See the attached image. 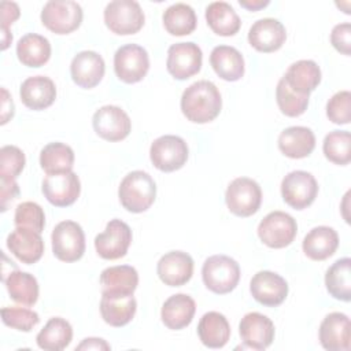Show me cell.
<instances>
[{
  "instance_id": "obj_17",
  "label": "cell",
  "mask_w": 351,
  "mask_h": 351,
  "mask_svg": "<svg viewBox=\"0 0 351 351\" xmlns=\"http://www.w3.org/2000/svg\"><path fill=\"white\" fill-rule=\"evenodd\" d=\"M137 310V302L133 293L101 292L100 314L106 324L121 328L129 324Z\"/></svg>"
},
{
  "instance_id": "obj_15",
  "label": "cell",
  "mask_w": 351,
  "mask_h": 351,
  "mask_svg": "<svg viewBox=\"0 0 351 351\" xmlns=\"http://www.w3.org/2000/svg\"><path fill=\"white\" fill-rule=\"evenodd\" d=\"M41 189L51 204L55 207H67L78 199L81 182L74 171L47 174Z\"/></svg>"
},
{
  "instance_id": "obj_30",
  "label": "cell",
  "mask_w": 351,
  "mask_h": 351,
  "mask_svg": "<svg viewBox=\"0 0 351 351\" xmlns=\"http://www.w3.org/2000/svg\"><path fill=\"white\" fill-rule=\"evenodd\" d=\"M200 341L208 348H222L230 339V325L218 311L206 313L197 325Z\"/></svg>"
},
{
  "instance_id": "obj_29",
  "label": "cell",
  "mask_w": 351,
  "mask_h": 351,
  "mask_svg": "<svg viewBox=\"0 0 351 351\" xmlns=\"http://www.w3.org/2000/svg\"><path fill=\"white\" fill-rule=\"evenodd\" d=\"M282 78L295 92L310 95L321 82V69L314 60L303 59L292 63Z\"/></svg>"
},
{
  "instance_id": "obj_32",
  "label": "cell",
  "mask_w": 351,
  "mask_h": 351,
  "mask_svg": "<svg viewBox=\"0 0 351 351\" xmlns=\"http://www.w3.org/2000/svg\"><path fill=\"white\" fill-rule=\"evenodd\" d=\"M206 21L210 29L222 37L234 36L241 26V21L234 8L225 1H214L206 8Z\"/></svg>"
},
{
  "instance_id": "obj_16",
  "label": "cell",
  "mask_w": 351,
  "mask_h": 351,
  "mask_svg": "<svg viewBox=\"0 0 351 351\" xmlns=\"http://www.w3.org/2000/svg\"><path fill=\"white\" fill-rule=\"evenodd\" d=\"M252 298L267 307L280 306L288 295V284L280 274L269 270L258 271L250 282Z\"/></svg>"
},
{
  "instance_id": "obj_47",
  "label": "cell",
  "mask_w": 351,
  "mask_h": 351,
  "mask_svg": "<svg viewBox=\"0 0 351 351\" xmlns=\"http://www.w3.org/2000/svg\"><path fill=\"white\" fill-rule=\"evenodd\" d=\"M19 195V186L15 181V178L8 177H0V203H1V211H5L8 208V204L16 199Z\"/></svg>"
},
{
  "instance_id": "obj_37",
  "label": "cell",
  "mask_w": 351,
  "mask_h": 351,
  "mask_svg": "<svg viewBox=\"0 0 351 351\" xmlns=\"http://www.w3.org/2000/svg\"><path fill=\"white\" fill-rule=\"evenodd\" d=\"M40 166L47 174L71 171L74 151L64 143H49L40 152Z\"/></svg>"
},
{
  "instance_id": "obj_9",
  "label": "cell",
  "mask_w": 351,
  "mask_h": 351,
  "mask_svg": "<svg viewBox=\"0 0 351 351\" xmlns=\"http://www.w3.org/2000/svg\"><path fill=\"white\" fill-rule=\"evenodd\" d=\"M298 223L284 211L269 213L258 225V236L270 248L288 247L296 237Z\"/></svg>"
},
{
  "instance_id": "obj_3",
  "label": "cell",
  "mask_w": 351,
  "mask_h": 351,
  "mask_svg": "<svg viewBox=\"0 0 351 351\" xmlns=\"http://www.w3.org/2000/svg\"><path fill=\"white\" fill-rule=\"evenodd\" d=\"M202 278L207 289L225 295L232 292L240 281V266L228 255H213L202 267Z\"/></svg>"
},
{
  "instance_id": "obj_18",
  "label": "cell",
  "mask_w": 351,
  "mask_h": 351,
  "mask_svg": "<svg viewBox=\"0 0 351 351\" xmlns=\"http://www.w3.org/2000/svg\"><path fill=\"white\" fill-rule=\"evenodd\" d=\"M239 333L247 348L265 350L274 340V324L269 317L252 311L241 318Z\"/></svg>"
},
{
  "instance_id": "obj_24",
  "label": "cell",
  "mask_w": 351,
  "mask_h": 351,
  "mask_svg": "<svg viewBox=\"0 0 351 351\" xmlns=\"http://www.w3.org/2000/svg\"><path fill=\"white\" fill-rule=\"evenodd\" d=\"M19 96L27 108L40 111L52 106L56 99V86L45 75H33L22 82Z\"/></svg>"
},
{
  "instance_id": "obj_36",
  "label": "cell",
  "mask_w": 351,
  "mask_h": 351,
  "mask_svg": "<svg viewBox=\"0 0 351 351\" xmlns=\"http://www.w3.org/2000/svg\"><path fill=\"white\" fill-rule=\"evenodd\" d=\"M325 285L330 296L337 300L350 302L351 299V259H337L325 274Z\"/></svg>"
},
{
  "instance_id": "obj_49",
  "label": "cell",
  "mask_w": 351,
  "mask_h": 351,
  "mask_svg": "<svg viewBox=\"0 0 351 351\" xmlns=\"http://www.w3.org/2000/svg\"><path fill=\"white\" fill-rule=\"evenodd\" d=\"M75 350H111V346L103 340V339H99V337H88V339H84L77 347Z\"/></svg>"
},
{
  "instance_id": "obj_42",
  "label": "cell",
  "mask_w": 351,
  "mask_h": 351,
  "mask_svg": "<svg viewBox=\"0 0 351 351\" xmlns=\"http://www.w3.org/2000/svg\"><path fill=\"white\" fill-rule=\"evenodd\" d=\"M1 319L4 325L21 332H30L40 322L38 314L25 307H3Z\"/></svg>"
},
{
  "instance_id": "obj_21",
  "label": "cell",
  "mask_w": 351,
  "mask_h": 351,
  "mask_svg": "<svg viewBox=\"0 0 351 351\" xmlns=\"http://www.w3.org/2000/svg\"><path fill=\"white\" fill-rule=\"evenodd\" d=\"M287 40L284 25L274 18L258 19L248 30V43L259 52L278 51Z\"/></svg>"
},
{
  "instance_id": "obj_23",
  "label": "cell",
  "mask_w": 351,
  "mask_h": 351,
  "mask_svg": "<svg viewBox=\"0 0 351 351\" xmlns=\"http://www.w3.org/2000/svg\"><path fill=\"white\" fill-rule=\"evenodd\" d=\"M7 248L22 263L33 265L44 254V240L38 232L16 226L7 237Z\"/></svg>"
},
{
  "instance_id": "obj_13",
  "label": "cell",
  "mask_w": 351,
  "mask_h": 351,
  "mask_svg": "<svg viewBox=\"0 0 351 351\" xmlns=\"http://www.w3.org/2000/svg\"><path fill=\"white\" fill-rule=\"evenodd\" d=\"M203 53L197 44L177 43L167 49L166 67L176 80H188L202 69Z\"/></svg>"
},
{
  "instance_id": "obj_1",
  "label": "cell",
  "mask_w": 351,
  "mask_h": 351,
  "mask_svg": "<svg viewBox=\"0 0 351 351\" xmlns=\"http://www.w3.org/2000/svg\"><path fill=\"white\" fill-rule=\"evenodd\" d=\"M222 108V99L214 82L202 80L191 84L181 96V111L193 123L214 121Z\"/></svg>"
},
{
  "instance_id": "obj_50",
  "label": "cell",
  "mask_w": 351,
  "mask_h": 351,
  "mask_svg": "<svg viewBox=\"0 0 351 351\" xmlns=\"http://www.w3.org/2000/svg\"><path fill=\"white\" fill-rule=\"evenodd\" d=\"M269 0H240L239 4L250 11H258L261 8H265L266 5H269Z\"/></svg>"
},
{
  "instance_id": "obj_27",
  "label": "cell",
  "mask_w": 351,
  "mask_h": 351,
  "mask_svg": "<svg viewBox=\"0 0 351 351\" xmlns=\"http://www.w3.org/2000/svg\"><path fill=\"white\" fill-rule=\"evenodd\" d=\"M303 252L313 261H325L339 247V234L333 228L315 226L303 239Z\"/></svg>"
},
{
  "instance_id": "obj_5",
  "label": "cell",
  "mask_w": 351,
  "mask_h": 351,
  "mask_svg": "<svg viewBox=\"0 0 351 351\" xmlns=\"http://www.w3.org/2000/svg\"><path fill=\"white\" fill-rule=\"evenodd\" d=\"M225 202L232 214L241 218L251 217L261 207L262 189L255 180L239 177L228 185Z\"/></svg>"
},
{
  "instance_id": "obj_45",
  "label": "cell",
  "mask_w": 351,
  "mask_h": 351,
  "mask_svg": "<svg viewBox=\"0 0 351 351\" xmlns=\"http://www.w3.org/2000/svg\"><path fill=\"white\" fill-rule=\"evenodd\" d=\"M1 49H7L12 41V34L10 33V26L19 18L21 11L14 1H1Z\"/></svg>"
},
{
  "instance_id": "obj_48",
  "label": "cell",
  "mask_w": 351,
  "mask_h": 351,
  "mask_svg": "<svg viewBox=\"0 0 351 351\" xmlns=\"http://www.w3.org/2000/svg\"><path fill=\"white\" fill-rule=\"evenodd\" d=\"M15 112V106L12 101V97L10 96L8 90L5 88H1V125H5Z\"/></svg>"
},
{
  "instance_id": "obj_6",
  "label": "cell",
  "mask_w": 351,
  "mask_h": 351,
  "mask_svg": "<svg viewBox=\"0 0 351 351\" xmlns=\"http://www.w3.org/2000/svg\"><path fill=\"white\" fill-rule=\"evenodd\" d=\"M82 8L73 0H51L41 11L43 25L55 34H69L82 22Z\"/></svg>"
},
{
  "instance_id": "obj_25",
  "label": "cell",
  "mask_w": 351,
  "mask_h": 351,
  "mask_svg": "<svg viewBox=\"0 0 351 351\" xmlns=\"http://www.w3.org/2000/svg\"><path fill=\"white\" fill-rule=\"evenodd\" d=\"M195 300L186 293L171 295L162 306L160 318L165 326L171 330H180L186 328L195 315Z\"/></svg>"
},
{
  "instance_id": "obj_35",
  "label": "cell",
  "mask_w": 351,
  "mask_h": 351,
  "mask_svg": "<svg viewBox=\"0 0 351 351\" xmlns=\"http://www.w3.org/2000/svg\"><path fill=\"white\" fill-rule=\"evenodd\" d=\"M100 285L101 292L133 293L138 285V273L129 265L110 266L101 271Z\"/></svg>"
},
{
  "instance_id": "obj_7",
  "label": "cell",
  "mask_w": 351,
  "mask_h": 351,
  "mask_svg": "<svg viewBox=\"0 0 351 351\" xmlns=\"http://www.w3.org/2000/svg\"><path fill=\"white\" fill-rule=\"evenodd\" d=\"M188 154L185 140L173 134L158 137L149 147V159L152 165L165 173L181 169L188 160Z\"/></svg>"
},
{
  "instance_id": "obj_26",
  "label": "cell",
  "mask_w": 351,
  "mask_h": 351,
  "mask_svg": "<svg viewBox=\"0 0 351 351\" xmlns=\"http://www.w3.org/2000/svg\"><path fill=\"white\" fill-rule=\"evenodd\" d=\"M278 148L291 159H302L308 156L315 148V136L306 126H291L280 133Z\"/></svg>"
},
{
  "instance_id": "obj_33",
  "label": "cell",
  "mask_w": 351,
  "mask_h": 351,
  "mask_svg": "<svg viewBox=\"0 0 351 351\" xmlns=\"http://www.w3.org/2000/svg\"><path fill=\"white\" fill-rule=\"evenodd\" d=\"M3 281L14 302L22 306H33L37 302L38 282L33 274L15 269L14 271H10Z\"/></svg>"
},
{
  "instance_id": "obj_19",
  "label": "cell",
  "mask_w": 351,
  "mask_h": 351,
  "mask_svg": "<svg viewBox=\"0 0 351 351\" xmlns=\"http://www.w3.org/2000/svg\"><path fill=\"white\" fill-rule=\"evenodd\" d=\"M319 343L328 351H348L351 346L350 318L344 313L328 314L319 325Z\"/></svg>"
},
{
  "instance_id": "obj_34",
  "label": "cell",
  "mask_w": 351,
  "mask_h": 351,
  "mask_svg": "<svg viewBox=\"0 0 351 351\" xmlns=\"http://www.w3.org/2000/svg\"><path fill=\"white\" fill-rule=\"evenodd\" d=\"M73 340V328L64 318L53 317L38 332L36 341L41 350L62 351Z\"/></svg>"
},
{
  "instance_id": "obj_39",
  "label": "cell",
  "mask_w": 351,
  "mask_h": 351,
  "mask_svg": "<svg viewBox=\"0 0 351 351\" xmlns=\"http://www.w3.org/2000/svg\"><path fill=\"white\" fill-rule=\"evenodd\" d=\"M325 158L335 165H348L351 160V134L347 130H333L324 138Z\"/></svg>"
},
{
  "instance_id": "obj_44",
  "label": "cell",
  "mask_w": 351,
  "mask_h": 351,
  "mask_svg": "<svg viewBox=\"0 0 351 351\" xmlns=\"http://www.w3.org/2000/svg\"><path fill=\"white\" fill-rule=\"evenodd\" d=\"M326 117L336 125H347L351 119V93L340 90L326 104Z\"/></svg>"
},
{
  "instance_id": "obj_12",
  "label": "cell",
  "mask_w": 351,
  "mask_h": 351,
  "mask_svg": "<svg viewBox=\"0 0 351 351\" xmlns=\"http://www.w3.org/2000/svg\"><path fill=\"white\" fill-rule=\"evenodd\" d=\"M132 243V230L121 219H111L104 232L95 237V248L100 258L115 261L123 258Z\"/></svg>"
},
{
  "instance_id": "obj_10",
  "label": "cell",
  "mask_w": 351,
  "mask_h": 351,
  "mask_svg": "<svg viewBox=\"0 0 351 351\" xmlns=\"http://www.w3.org/2000/svg\"><path fill=\"white\" fill-rule=\"evenodd\" d=\"M318 184L314 176L304 170H293L281 181V195L284 202L295 208H307L315 200Z\"/></svg>"
},
{
  "instance_id": "obj_46",
  "label": "cell",
  "mask_w": 351,
  "mask_h": 351,
  "mask_svg": "<svg viewBox=\"0 0 351 351\" xmlns=\"http://www.w3.org/2000/svg\"><path fill=\"white\" fill-rule=\"evenodd\" d=\"M330 43L336 51L348 56L351 53V25L348 22L336 25L330 33Z\"/></svg>"
},
{
  "instance_id": "obj_38",
  "label": "cell",
  "mask_w": 351,
  "mask_h": 351,
  "mask_svg": "<svg viewBox=\"0 0 351 351\" xmlns=\"http://www.w3.org/2000/svg\"><path fill=\"white\" fill-rule=\"evenodd\" d=\"M163 26L171 36H188L197 25L193 8L185 3H176L163 12Z\"/></svg>"
},
{
  "instance_id": "obj_8",
  "label": "cell",
  "mask_w": 351,
  "mask_h": 351,
  "mask_svg": "<svg viewBox=\"0 0 351 351\" xmlns=\"http://www.w3.org/2000/svg\"><path fill=\"white\" fill-rule=\"evenodd\" d=\"M52 252L62 262H75L85 252V234L74 221L59 222L51 234Z\"/></svg>"
},
{
  "instance_id": "obj_22",
  "label": "cell",
  "mask_w": 351,
  "mask_h": 351,
  "mask_svg": "<svg viewBox=\"0 0 351 351\" xmlns=\"http://www.w3.org/2000/svg\"><path fill=\"white\" fill-rule=\"evenodd\" d=\"M106 64L103 58L95 51L78 52L70 64L73 81L84 89H90L99 85L103 80Z\"/></svg>"
},
{
  "instance_id": "obj_11",
  "label": "cell",
  "mask_w": 351,
  "mask_h": 351,
  "mask_svg": "<svg viewBox=\"0 0 351 351\" xmlns=\"http://www.w3.org/2000/svg\"><path fill=\"white\" fill-rule=\"evenodd\" d=\"M114 70L117 77L126 84L141 81L149 70L148 52L137 44L122 45L114 55Z\"/></svg>"
},
{
  "instance_id": "obj_14",
  "label": "cell",
  "mask_w": 351,
  "mask_h": 351,
  "mask_svg": "<svg viewBox=\"0 0 351 351\" xmlns=\"http://www.w3.org/2000/svg\"><path fill=\"white\" fill-rule=\"evenodd\" d=\"M92 125L96 134L107 141H121L132 130L129 115L118 106H103L96 110Z\"/></svg>"
},
{
  "instance_id": "obj_4",
  "label": "cell",
  "mask_w": 351,
  "mask_h": 351,
  "mask_svg": "<svg viewBox=\"0 0 351 351\" xmlns=\"http://www.w3.org/2000/svg\"><path fill=\"white\" fill-rule=\"evenodd\" d=\"M144 11L134 0H114L104 8V23L115 34L137 33L144 26Z\"/></svg>"
},
{
  "instance_id": "obj_31",
  "label": "cell",
  "mask_w": 351,
  "mask_h": 351,
  "mask_svg": "<svg viewBox=\"0 0 351 351\" xmlns=\"http://www.w3.org/2000/svg\"><path fill=\"white\" fill-rule=\"evenodd\" d=\"M16 56L23 66L41 67L51 58V44L41 34L27 33L16 44Z\"/></svg>"
},
{
  "instance_id": "obj_2",
  "label": "cell",
  "mask_w": 351,
  "mask_h": 351,
  "mask_svg": "<svg viewBox=\"0 0 351 351\" xmlns=\"http://www.w3.org/2000/svg\"><path fill=\"white\" fill-rule=\"evenodd\" d=\"M119 202L130 213L147 211L156 197V184L154 178L143 171L134 170L123 177L118 189Z\"/></svg>"
},
{
  "instance_id": "obj_40",
  "label": "cell",
  "mask_w": 351,
  "mask_h": 351,
  "mask_svg": "<svg viewBox=\"0 0 351 351\" xmlns=\"http://www.w3.org/2000/svg\"><path fill=\"white\" fill-rule=\"evenodd\" d=\"M310 95H300L291 89L284 78H281L276 88V100L280 111L287 117H300L308 106Z\"/></svg>"
},
{
  "instance_id": "obj_41",
  "label": "cell",
  "mask_w": 351,
  "mask_h": 351,
  "mask_svg": "<svg viewBox=\"0 0 351 351\" xmlns=\"http://www.w3.org/2000/svg\"><path fill=\"white\" fill-rule=\"evenodd\" d=\"M14 223L18 228H27L41 233L45 226L44 210L34 202H23L15 208Z\"/></svg>"
},
{
  "instance_id": "obj_20",
  "label": "cell",
  "mask_w": 351,
  "mask_h": 351,
  "mask_svg": "<svg viewBox=\"0 0 351 351\" xmlns=\"http://www.w3.org/2000/svg\"><path fill=\"white\" fill-rule=\"evenodd\" d=\"M156 273L165 285L181 287L192 278L193 259L184 251H170L159 259Z\"/></svg>"
},
{
  "instance_id": "obj_28",
  "label": "cell",
  "mask_w": 351,
  "mask_h": 351,
  "mask_svg": "<svg viewBox=\"0 0 351 351\" xmlns=\"http://www.w3.org/2000/svg\"><path fill=\"white\" fill-rule=\"evenodd\" d=\"M210 64L219 78L229 82L239 81L244 75V58L234 47H215L210 55Z\"/></svg>"
},
{
  "instance_id": "obj_43",
  "label": "cell",
  "mask_w": 351,
  "mask_h": 351,
  "mask_svg": "<svg viewBox=\"0 0 351 351\" xmlns=\"http://www.w3.org/2000/svg\"><path fill=\"white\" fill-rule=\"evenodd\" d=\"M26 163L22 149L15 145H4L0 149V177L16 178Z\"/></svg>"
}]
</instances>
